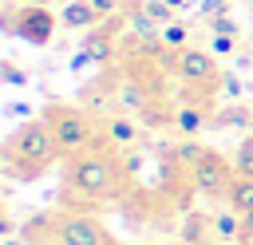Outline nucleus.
Segmentation results:
<instances>
[{
	"label": "nucleus",
	"mask_w": 253,
	"mask_h": 245,
	"mask_svg": "<svg viewBox=\"0 0 253 245\" xmlns=\"http://www.w3.org/2000/svg\"><path fill=\"white\" fill-rule=\"evenodd\" d=\"M55 158H59V146H55V134L43 119H28L4 142V166H8L12 178H24V182L40 178Z\"/></svg>",
	"instance_id": "obj_1"
},
{
	"label": "nucleus",
	"mask_w": 253,
	"mask_h": 245,
	"mask_svg": "<svg viewBox=\"0 0 253 245\" xmlns=\"http://www.w3.org/2000/svg\"><path fill=\"white\" fill-rule=\"evenodd\" d=\"M67 186L75 194H83L87 202H103L119 190V162L103 146H91V150L67 158Z\"/></svg>",
	"instance_id": "obj_2"
},
{
	"label": "nucleus",
	"mask_w": 253,
	"mask_h": 245,
	"mask_svg": "<svg viewBox=\"0 0 253 245\" xmlns=\"http://www.w3.org/2000/svg\"><path fill=\"white\" fill-rule=\"evenodd\" d=\"M40 119L51 126L55 146H59L63 158H75V154H83V150L95 146V122L87 119V111H79L71 103H47Z\"/></svg>",
	"instance_id": "obj_3"
},
{
	"label": "nucleus",
	"mask_w": 253,
	"mask_h": 245,
	"mask_svg": "<svg viewBox=\"0 0 253 245\" xmlns=\"http://www.w3.org/2000/svg\"><path fill=\"white\" fill-rule=\"evenodd\" d=\"M186 166H190V186H194L206 202H221V198L229 194V186H233V174H237L229 158H221L217 150H206V146H202Z\"/></svg>",
	"instance_id": "obj_4"
},
{
	"label": "nucleus",
	"mask_w": 253,
	"mask_h": 245,
	"mask_svg": "<svg viewBox=\"0 0 253 245\" xmlns=\"http://www.w3.org/2000/svg\"><path fill=\"white\" fill-rule=\"evenodd\" d=\"M55 24H59V16H51L47 4H24V8L4 12V28L12 36H20L24 43H32V47H47L51 36H55Z\"/></svg>",
	"instance_id": "obj_5"
},
{
	"label": "nucleus",
	"mask_w": 253,
	"mask_h": 245,
	"mask_svg": "<svg viewBox=\"0 0 253 245\" xmlns=\"http://www.w3.org/2000/svg\"><path fill=\"white\" fill-rule=\"evenodd\" d=\"M51 241L55 245H115L111 233L103 229L99 217H87V213H63L51 221Z\"/></svg>",
	"instance_id": "obj_6"
},
{
	"label": "nucleus",
	"mask_w": 253,
	"mask_h": 245,
	"mask_svg": "<svg viewBox=\"0 0 253 245\" xmlns=\"http://www.w3.org/2000/svg\"><path fill=\"white\" fill-rule=\"evenodd\" d=\"M174 71L182 75V83L190 91H213L221 87V71L213 63V51H202V47H186L174 55Z\"/></svg>",
	"instance_id": "obj_7"
},
{
	"label": "nucleus",
	"mask_w": 253,
	"mask_h": 245,
	"mask_svg": "<svg viewBox=\"0 0 253 245\" xmlns=\"http://www.w3.org/2000/svg\"><path fill=\"white\" fill-rule=\"evenodd\" d=\"M206 126H210V111H206L202 99H190V103H182V107L174 111V130H178L182 138H198Z\"/></svg>",
	"instance_id": "obj_8"
},
{
	"label": "nucleus",
	"mask_w": 253,
	"mask_h": 245,
	"mask_svg": "<svg viewBox=\"0 0 253 245\" xmlns=\"http://www.w3.org/2000/svg\"><path fill=\"white\" fill-rule=\"evenodd\" d=\"M115 103H119L123 115H146L150 111V91L138 79H123L119 91H115Z\"/></svg>",
	"instance_id": "obj_9"
},
{
	"label": "nucleus",
	"mask_w": 253,
	"mask_h": 245,
	"mask_svg": "<svg viewBox=\"0 0 253 245\" xmlns=\"http://www.w3.org/2000/svg\"><path fill=\"white\" fill-rule=\"evenodd\" d=\"M99 12H95V4L91 0H71V4H63V12H59V24L63 28H71V32H91V28H99Z\"/></svg>",
	"instance_id": "obj_10"
},
{
	"label": "nucleus",
	"mask_w": 253,
	"mask_h": 245,
	"mask_svg": "<svg viewBox=\"0 0 253 245\" xmlns=\"http://www.w3.org/2000/svg\"><path fill=\"white\" fill-rule=\"evenodd\" d=\"M103 134H107V142H111V146H123V150L138 142V126H134V119H130V115H123V111L107 119Z\"/></svg>",
	"instance_id": "obj_11"
},
{
	"label": "nucleus",
	"mask_w": 253,
	"mask_h": 245,
	"mask_svg": "<svg viewBox=\"0 0 253 245\" xmlns=\"http://www.w3.org/2000/svg\"><path fill=\"white\" fill-rule=\"evenodd\" d=\"M95 63H107L111 55H115V36H111V24H99V28H91V36L79 43Z\"/></svg>",
	"instance_id": "obj_12"
},
{
	"label": "nucleus",
	"mask_w": 253,
	"mask_h": 245,
	"mask_svg": "<svg viewBox=\"0 0 253 245\" xmlns=\"http://www.w3.org/2000/svg\"><path fill=\"white\" fill-rule=\"evenodd\" d=\"M225 205L237 209V213H249L253 209V174H233V186L225 194Z\"/></svg>",
	"instance_id": "obj_13"
},
{
	"label": "nucleus",
	"mask_w": 253,
	"mask_h": 245,
	"mask_svg": "<svg viewBox=\"0 0 253 245\" xmlns=\"http://www.w3.org/2000/svg\"><path fill=\"white\" fill-rule=\"evenodd\" d=\"M210 225H213L217 241H241V213L237 209H217L210 217Z\"/></svg>",
	"instance_id": "obj_14"
},
{
	"label": "nucleus",
	"mask_w": 253,
	"mask_h": 245,
	"mask_svg": "<svg viewBox=\"0 0 253 245\" xmlns=\"http://www.w3.org/2000/svg\"><path fill=\"white\" fill-rule=\"evenodd\" d=\"M213 122H217V126H233V130H249V126H253V111L241 107V103H225V107L213 115Z\"/></svg>",
	"instance_id": "obj_15"
},
{
	"label": "nucleus",
	"mask_w": 253,
	"mask_h": 245,
	"mask_svg": "<svg viewBox=\"0 0 253 245\" xmlns=\"http://www.w3.org/2000/svg\"><path fill=\"white\" fill-rule=\"evenodd\" d=\"M162 47H166V51H174V55H178V51H186V47H190V28H186L182 20L166 24V28H162Z\"/></svg>",
	"instance_id": "obj_16"
},
{
	"label": "nucleus",
	"mask_w": 253,
	"mask_h": 245,
	"mask_svg": "<svg viewBox=\"0 0 253 245\" xmlns=\"http://www.w3.org/2000/svg\"><path fill=\"white\" fill-rule=\"evenodd\" d=\"M134 8H138L142 16H150V20L158 24V28H166V24H174V20H178V12H174V8L166 4V0H138Z\"/></svg>",
	"instance_id": "obj_17"
},
{
	"label": "nucleus",
	"mask_w": 253,
	"mask_h": 245,
	"mask_svg": "<svg viewBox=\"0 0 253 245\" xmlns=\"http://www.w3.org/2000/svg\"><path fill=\"white\" fill-rule=\"evenodd\" d=\"M206 233L213 237V225H210L206 217L190 213V217H186V225H182V241H186V245H206Z\"/></svg>",
	"instance_id": "obj_18"
},
{
	"label": "nucleus",
	"mask_w": 253,
	"mask_h": 245,
	"mask_svg": "<svg viewBox=\"0 0 253 245\" xmlns=\"http://www.w3.org/2000/svg\"><path fill=\"white\" fill-rule=\"evenodd\" d=\"M233 170L237 174H253V134H245L241 142H237V150H233Z\"/></svg>",
	"instance_id": "obj_19"
},
{
	"label": "nucleus",
	"mask_w": 253,
	"mask_h": 245,
	"mask_svg": "<svg viewBox=\"0 0 253 245\" xmlns=\"http://www.w3.org/2000/svg\"><path fill=\"white\" fill-rule=\"evenodd\" d=\"M0 79H4L8 87H28V83H32V75H28V71H20L12 59H4V63H0Z\"/></svg>",
	"instance_id": "obj_20"
},
{
	"label": "nucleus",
	"mask_w": 253,
	"mask_h": 245,
	"mask_svg": "<svg viewBox=\"0 0 253 245\" xmlns=\"http://www.w3.org/2000/svg\"><path fill=\"white\" fill-rule=\"evenodd\" d=\"M221 95H225L229 103H237V99L245 95V83H241L233 71H221Z\"/></svg>",
	"instance_id": "obj_21"
},
{
	"label": "nucleus",
	"mask_w": 253,
	"mask_h": 245,
	"mask_svg": "<svg viewBox=\"0 0 253 245\" xmlns=\"http://www.w3.org/2000/svg\"><path fill=\"white\" fill-rule=\"evenodd\" d=\"M210 51L213 55H233L237 51V36H213L210 32Z\"/></svg>",
	"instance_id": "obj_22"
},
{
	"label": "nucleus",
	"mask_w": 253,
	"mask_h": 245,
	"mask_svg": "<svg viewBox=\"0 0 253 245\" xmlns=\"http://www.w3.org/2000/svg\"><path fill=\"white\" fill-rule=\"evenodd\" d=\"M229 12V0H202V8H198V16L210 24V20H217V16H225Z\"/></svg>",
	"instance_id": "obj_23"
},
{
	"label": "nucleus",
	"mask_w": 253,
	"mask_h": 245,
	"mask_svg": "<svg viewBox=\"0 0 253 245\" xmlns=\"http://www.w3.org/2000/svg\"><path fill=\"white\" fill-rule=\"evenodd\" d=\"M210 32H213V36H241L237 20H229V16H217V20H210Z\"/></svg>",
	"instance_id": "obj_24"
},
{
	"label": "nucleus",
	"mask_w": 253,
	"mask_h": 245,
	"mask_svg": "<svg viewBox=\"0 0 253 245\" xmlns=\"http://www.w3.org/2000/svg\"><path fill=\"white\" fill-rule=\"evenodd\" d=\"M91 4H95V12H99L103 20H111V16L123 12V0H91Z\"/></svg>",
	"instance_id": "obj_25"
},
{
	"label": "nucleus",
	"mask_w": 253,
	"mask_h": 245,
	"mask_svg": "<svg viewBox=\"0 0 253 245\" xmlns=\"http://www.w3.org/2000/svg\"><path fill=\"white\" fill-rule=\"evenodd\" d=\"M241 245H253V209L241 213Z\"/></svg>",
	"instance_id": "obj_26"
},
{
	"label": "nucleus",
	"mask_w": 253,
	"mask_h": 245,
	"mask_svg": "<svg viewBox=\"0 0 253 245\" xmlns=\"http://www.w3.org/2000/svg\"><path fill=\"white\" fill-rule=\"evenodd\" d=\"M91 63H95V59H91V55H87L83 47H79V51L71 55V71H83V67H91Z\"/></svg>",
	"instance_id": "obj_27"
},
{
	"label": "nucleus",
	"mask_w": 253,
	"mask_h": 245,
	"mask_svg": "<svg viewBox=\"0 0 253 245\" xmlns=\"http://www.w3.org/2000/svg\"><path fill=\"white\" fill-rule=\"evenodd\" d=\"M4 111H8V115H16V119H32V107H28V103H8Z\"/></svg>",
	"instance_id": "obj_28"
},
{
	"label": "nucleus",
	"mask_w": 253,
	"mask_h": 245,
	"mask_svg": "<svg viewBox=\"0 0 253 245\" xmlns=\"http://www.w3.org/2000/svg\"><path fill=\"white\" fill-rule=\"evenodd\" d=\"M166 4H170L174 12H182V8H186V0H166Z\"/></svg>",
	"instance_id": "obj_29"
},
{
	"label": "nucleus",
	"mask_w": 253,
	"mask_h": 245,
	"mask_svg": "<svg viewBox=\"0 0 253 245\" xmlns=\"http://www.w3.org/2000/svg\"><path fill=\"white\" fill-rule=\"evenodd\" d=\"M4 245H24V241L20 237H4Z\"/></svg>",
	"instance_id": "obj_30"
},
{
	"label": "nucleus",
	"mask_w": 253,
	"mask_h": 245,
	"mask_svg": "<svg viewBox=\"0 0 253 245\" xmlns=\"http://www.w3.org/2000/svg\"><path fill=\"white\" fill-rule=\"evenodd\" d=\"M28 4H51V0H28Z\"/></svg>",
	"instance_id": "obj_31"
},
{
	"label": "nucleus",
	"mask_w": 253,
	"mask_h": 245,
	"mask_svg": "<svg viewBox=\"0 0 253 245\" xmlns=\"http://www.w3.org/2000/svg\"><path fill=\"white\" fill-rule=\"evenodd\" d=\"M51 4H71V0H51Z\"/></svg>",
	"instance_id": "obj_32"
},
{
	"label": "nucleus",
	"mask_w": 253,
	"mask_h": 245,
	"mask_svg": "<svg viewBox=\"0 0 253 245\" xmlns=\"http://www.w3.org/2000/svg\"><path fill=\"white\" fill-rule=\"evenodd\" d=\"M217 245H233V241H217Z\"/></svg>",
	"instance_id": "obj_33"
},
{
	"label": "nucleus",
	"mask_w": 253,
	"mask_h": 245,
	"mask_svg": "<svg viewBox=\"0 0 253 245\" xmlns=\"http://www.w3.org/2000/svg\"><path fill=\"white\" fill-rule=\"evenodd\" d=\"M245 4H253V0H245Z\"/></svg>",
	"instance_id": "obj_34"
}]
</instances>
